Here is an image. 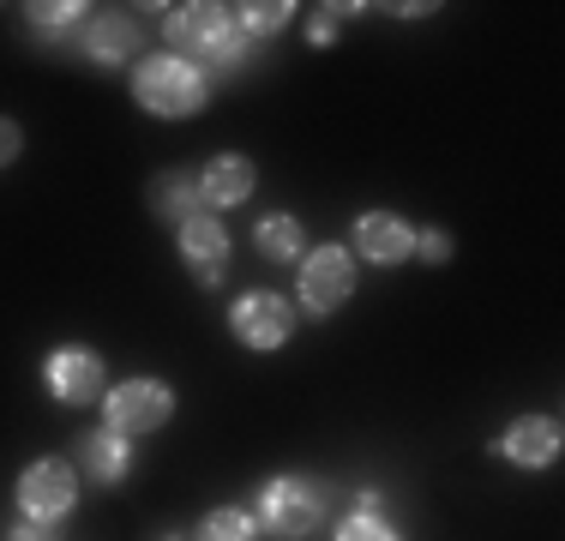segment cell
<instances>
[{"instance_id":"obj_1","label":"cell","mask_w":565,"mask_h":541,"mask_svg":"<svg viewBox=\"0 0 565 541\" xmlns=\"http://www.w3.org/2000/svg\"><path fill=\"white\" fill-rule=\"evenodd\" d=\"M132 97H139V108H151V115L181 120V115H199V108H205V78H199V66H186L181 54H145V61L132 66Z\"/></svg>"},{"instance_id":"obj_2","label":"cell","mask_w":565,"mask_h":541,"mask_svg":"<svg viewBox=\"0 0 565 541\" xmlns=\"http://www.w3.org/2000/svg\"><path fill=\"white\" fill-rule=\"evenodd\" d=\"M169 43L181 54H193V61H211V66H241V54H247V36H241L235 12L211 7V0L169 12Z\"/></svg>"},{"instance_id":"obj_3","label":"cell","mask_w":565,"mask_h":541,"mask_svg":"<svg viewBox=\"0 0 565 541\" xmlns=\"http://www.w3.org/2000/svg\"><path fill=\"white\" fill-rule=\"evenodd\" d=\"M259 518H265V530L282 535V541L313 535L319 523H326V487L307 481V476H277V481H265Z\"/></svg>"},{"instance_id":"obj_4","label":"cell","mask_w":565,"mask_h":541,"mask_svg":"<svg viewBox=\"0 0 565 541\" xmlns=\"http://www.w3.org/2000/svg\"><path fill=\"white\" fill-rule=\"evenodd\" d=\"M228 325H235V337L247 349H277V343H289V331H295V307L282 301V295L259 289V295H241V301L228 307Z\"/></svg>"},{"instance_id":"obj_5","label":"cell","mask_w":565,"mask_h":541,"mask_svg":"<svg viewBox=\"0 0 565 541\" xmlns=\"http://www.w3.org/2000/svg\"><path fill=\"white\" fill-rule=\"evenodd\" d=\"M73 499H78V476L61 464V457H43V464L24 469V481H19V506H24V518L55 523V518H66V511H73Z\"/></svg>"},{"instance_id":"obj_6","label":"cell","mask_w":565,"mask_h":541,"mask_svg":"<svg viewBox=\"0 0 565 541\" xmlns=\"http://www.w3.org/2000/svg\"><path fill=\"white\" fill-rule=\"evenodd\" d=\"M174 410V391L163 379H127V385L109 391V427L115 433H151L163 427Z\"/></svg>"},{"instance_id":"obj_7","label":"cell","mask_w":565,"mask_h":541,"mask_svg":"<svg viewBox=\"0 0 565 541\" xmlns=\"http://www.w3.org/2000/svg\"><path fill=\"white\" fill-rule=\"evenodd\" d=\"M349 289H355V259L338 247H319L301 259V301L313 307V314H331V307L349 301Z\"/></svg>"},{"instance_id":"obj_8","label":"cell","mask_w":565,"mask_h":541,"mask_svg":"<svg viewBox=\"0 0 565 541\" xmlns=\"http://www.w3.org/2000/svg\"><path fill=\"white\" fill-rule=\"evenodd\" d=\"M500 457L518 469H547L559 457V422L554 415H523V422H511L500 439Z\"/></svg>"},{"instance_id":"obj_9","label":"cell","mask_w":565,"mask_h":541,"mask_svg":"<svg viewBox=\"0 0 565 541\" xmlns=\"http://www.w3.org/2000/svg\"><path fill=\"white\" fill-rule=\"evenodd\" d=\"M43 379H49V391H55L61 403H90L97 385H103V361L90 356V349H55Z\"/></svg>"},{"instance_id":"obj_10","label":"cell","mask_w":565,"mask_h":541,"mask_svg":"<svg viewBox=\"0 0 565 541\" xmlns=\"http://www.w3.org/2000/svg\"><path fill=\"white\" fill-rule=\"evenodd\" d=\"M355 247L367 253L373 265H403L415 253V235H409V223H397V216H385V211H367L355 223Z\"/></svg>"},{"instance_id":"obj_11","label":"cell","mask_w":565,"mask_h":541,"mask_svg":"<svg viewBox=\"0 0 565 541\" xmlns=\"http://www.w3.org/2000/svg\"><path fill=\"white\" fill-rule=\"evenodd\" d=\"M253 193V162L247 157H217L211 162L205 174H199V199H205V205H241V199Z\"/></svg>"},{"instance_id":"obj_12","label":"cell","mask_w":565,"mask_h":541,"mask_svg":"<svg viewBox=\"0 0 565 541\" xmlns=\"http://www.w3.org/2000/svg\"><path fill=\"white\" fill-rule=\"evenodd\" d=\"M132 49H139V31H132V19H120V12H103V19L85 31V54H90L97 66L132 61Z\"/></svg>"},{"instance_id":"obj_13","label":"cell","mask_w":565,"mask_h":541,"mask_svg":"<svg viewBox=\"0 0 565 541\" xmlns=\"http://www.w3.org/2000/svg\"><path fill=\"white\" fill-rule=\"evenodd\" d=\"M181 253H186V265H193V270L223 265L228 235H223V223H217V216H186V223H181Z\"/></svg>"},{"instance_id":"obj_14","label":"cell","mask_w":565,"mask_h":541,"mask_svg":"<svg viewBox=\"0 0 565 541\" xmlns=\"http://www.w3.org/2000/svg\"><path fill=\"white\" fill-rule=\"evenodd\" d=\"M85 469L97 481H120L127 476V464H132V452H127V433H115V427H103V433H85Z\"/></svg>"},{"instance_id":"obj_15","label":"cell","mask_w":565,"mask_h":541,"mask_svg":"<svg viewBox=\"0 0 565 541\" xmlns=\"http://www.w3.org/2000/svg\"><path fill=\"white\" fill-rule=\"evenodd\" d=\"M193 199H199V181H193V174H181V169H169V174H157V181H151V211L163 216V223H174V229L193 216Z\"/></svg>"},{"instance_id":"obj_16","label":"cell","mask_w":565,"mask_h":541,"mask_svg":"<svg viewBox=\"0 0 565 541\" xmlns=\"http://www.w3.org/2000/svg\"><path fill=\"white\" fill-rule=\"evenodd\" d=\"M259 253L265 259H301V223H295V216H265L259 223Z\"/></svg>"},{"instance_id":"obj_17","label":"cell","mask_w":565,"mask_h":541,"mask_svg":"<svg viewBox=\"0 0 565 541\" xmlns=\"http://www.w3.org/2000/svg\"><path fill=\"white\" fill-rule=\"evenodd\" d=\"M289 12L295 7H282V0H259V7H241V36H271V31H282L289 24Z\"/></svg>"},{"instance_id":"obj_18","label":"cell","mask_w":565,"mask_h":541,"mask_svg":"<svg viewBox=\"0 0 565 541\" xmlns=\"http://www.w3.org/2000/svg\"><path fill=\"white\" fill-rule=\"evenodd\" d=\"M199 541H253V518L241 506H223V511H211V518H205Z\"/></svg>"},{"instance_id":"obj_19","label":"cell","mask_w":565,"mask_h":541,"mask_svg":"<svg viewBox=\"0 0 565 541\" xmlns=\"http://www.w3.org/2000/svg\"><path fill=\"white\" fill-rule=\"evenodd\" d=\"M78 12H90V7H78V0H55V7H31V24H36V31H73Z\"/></svg>"},{"instance_id":"obj_20","label":"cell","mask_w":565,"mask_h":541,"mask_svg":"<svg viewBox=\"0 0 565 541\" xmlns=\"http://www.w3.org/2000/svg\"><path fill=\"white\" fill-rule=\"evenodd\" d=\"M338 541H397V530L385 518H367V511H355V518L338 530Z\"/></svg>"},{"instance_id":"obj_21","label":"cell","mask_w":565,"mask_h":541,"mask_svg":"<svg viewBox=\"0 0 565 541\" xmlns=\"http://www.w3.org/2000/svg\"><path fill=\"white\" fill-rule=\"evenodd\" d=\"M415 247H422V259H427V265H446V259H451V235H446V229H427V235L415 241Z\"/></svg>"},{"instance_id":"obj_22","label":"cell","mask_w":565,"mask_h":541,"mask_svg":"<svg viewBox=\"0 0 565 541\" xmlns=\"http://www.w3.org/2000/svg\"><path fill=\"white\" fill-rule=\"evenodd\" d=\"M19 145H24V132L12 127V120H0V169H7L12 157H19Z\"/></svg>"},{"instance_id":"obj_23","label":"cell","mask_w":565,"mask_h":541,"mask_svg":"<svg viewBox=\"0 0 565 541\" xmlns=\"http://www.w3.org/2000/svg\"><path fill=\"white\" fill-rule=\"evenodd\" d=\"M307 36H313V43H331V36H338V19H331V12H319V19L307 24Z\"/></svg>"},{"instance_id":"obj_24","label":"cell","mask_w":565,"mask_h":541,"mask_svg":"<svg viewBox=\"0 0 565 541\" xmlns=\"http://www.w3.org/2000/svg\"><path fill=\"white\" fill-rule=\"evenodd\" d=\"M7 541H55V535H49V523H36V518H31V523H19V530H12Z\"/></svg>"},{"instance_id":"obj_25","label":"cell","mask_w":565,"mask_h":541,"mask_svg":"<svg viewBox=\"0 0 565 541\" xmlns=\"http://www.w3.org/2000/svg\"><path fill=\"white\" fill-rule=\"evenodd\" d=\"M355 506L367 511V518H380V487H361V494H355Z\"/></svg>"},{"instance_id":"obj_26","label":"cell","mask_w":565,"mask_h":541,"mask_svg":"<svg viewBox=\"0 0 565 541\" xmlns=\"http://www.w3.org/2000/svg\"><path fill=\"white\" fill-rule=\"evenodd\" d=\"M169 541H186V535H169Z\"/></svg>"}]
</instances>
